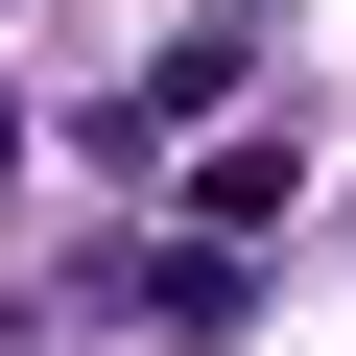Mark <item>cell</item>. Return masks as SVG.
Segmentation results:
<instances>
[{
	"mask_svg": "<svg viewBox=\"0 0 356 356\" xmlns=\"http://www.w3.org/2000/svg\"><path fill=\"white\" fill-rule=\"evenodd\" d=\"M285 191H309V166H285V143H214V166H191V238H214V261H238V238H261V214H285Z\"/></svg>",
	"mask_w": 356,
	"mask_h": 356,
	"instance_id": "obj_1",
	"label": "cell"
}]
</instances>
